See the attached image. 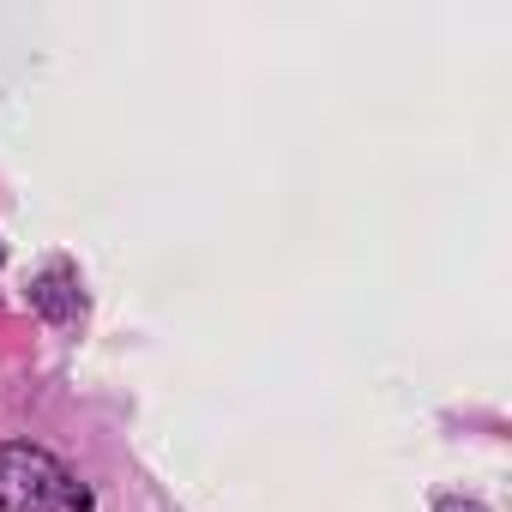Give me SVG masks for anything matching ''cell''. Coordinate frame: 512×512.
Returning a JSON list of instances; mask_svg holds the SVG:
<instances>
[{
	"label": "cell",
	"mask_w": 512,
	"mask_h": 512,
	"mask_svg": "<svg viewBox=\"0 0 512 512\" xmlns=\"http://www.w3.org/2000/svg\"><path fill=\"white\" fill-rule=\"evenodd\" d=\"M0 512H91V488L43 446H0Z\"/></svg>",
	"instance_id": "obj_1"
},
{
	"label": "cell",
	"mask_w": 512,
	"mask_h": 512,
	"mask_svg": "<svg viewBox=\"0 0 512 512\" xmlns=\"http://www.w3.org/2000/svg\"><path fill=\"white\" fill-rule=\"evenodd\" d=\"M61 290H67V272H49V278L37 284V302H43V308H49L55 320H67V314H79V308H67V302H61Z\"/></svg>",
	"instance_id": "obj_2"
},
{
	"label": "cell",
	"mask_w": 512,
	"mask_h": 512,
	"mask_svg": "<svg viewBox=\"0 0 512 512\" xmlns=\"http://www.w3.org/2000/svg\"><path fill=\"white\" fill-rule=\"evenodd\" d=\"M440 512H482V506H476V500H458V494H446V500H440Z\"/></svg>",
	"instance_id": "obj_3"
}]
</instances>
